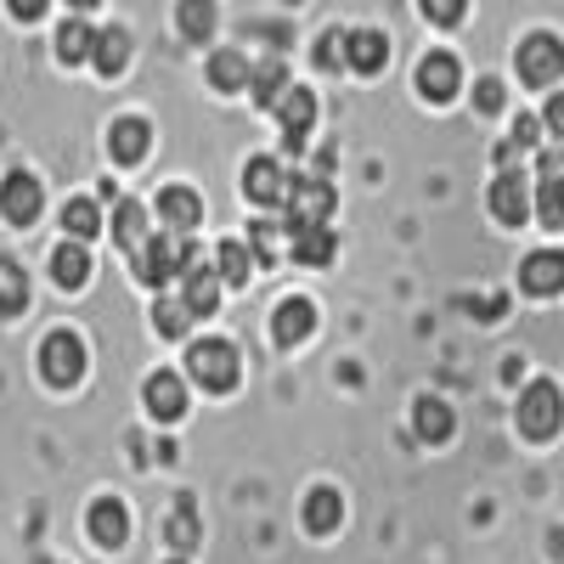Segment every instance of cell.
I'll use <instances>...</instances> for the list:
<instances>
[{"mask_svg":"<svg viewBox=\"0 0 564 564\" xmlns=\"http://www.w3.org/2000/svg\"><path fill=\"white\" fill-rule=\"evenodd\" d=\"M148 412L159 423H175L186 412V384H181V372H153L148 379Z\"/></svg>","mask_w":564,"mask_h":564,"instance_id":"cell-19","label":"cell"},{"mask_svg":"<svg viewBox=\"0 0 564 564\" xmlns=\"http://www.w3.org/2000/svg\"><path fill=\"white\" fill-rule=\"evenodd\" d=\"M159 220L170 238H193V226L204 220V198L193 193V186H164L159 193Z\"/></svg>","mask_w":564,"mask_h":564,"instance_id":"cell-8","label":"cell"},{"mask_svg":"<svg viewBox=\"0 0 564 564\" xmlns=\"http://www.w3.org/2000/svg\"><path fill=\"white\" fill-rule=\"evenodd\" d=\"M85 63H97V74H108V79L124 74V63H130V34H124V29H97Z\"/></svg>","mask_w":564,"mask_h":564,"instance_id":"cell-21","label":"cell"},{"mask_svg":"<svg viewBox=\"0 0 564 564\" xmlns=\"http://www.w3.org/2000/svg\"><path fill=\"white\" fill-rule=\"evenodd\" d=\"M209 85H215V90H243V85H249V63H243L238 52H215V57H209Z\"/></svg>","mask_w":564,"mask_h":564,"instance_id":"cell-30","label":"cell"},{"mask_svg":"<svg viewBox=\"0 0 564 564\" xmlns=\"http://www.w3.org/2000/svg\"><path fill=\"white\" fill-rule=\"evenodd\" d=\"M23 305H29V276L18 260L0 254V316H18Z\"/></svg>","mask_w":564,"mask_h":564,"instance_id":"cell-27","label":"cell"},{"mask_svg":"<svg viewBox=\"0 0 564 564\" xmlns=\"http://www.w3.org/2000/svg\"><path fill=\"white\" fill-rule=\"evenodd\" d=\"M186 372L204 384V390H231L238 384V350H231L226 339H204V345H193L186 350Z\"/></svg>","mask_w":564,"mask_h":564,"instance_id":"cell-5","label":"cell"},{"mask_svg":"<svg viewBox=\"0 0 564 564\" xmlns=\"http://www.w3.org/2000/svg\"><path fill=\"white\" fill-rule=\"evenodd\" d=\"M181 243L186 238H170V231H164V238H148L130 254V271L148 282V289H164L170 276H181Z\"/></svg>","mask_w":564,"mask_h":564,"instance_id":"cell-6","label":"cell"},{"mask_svg":"<svg viewBox=\"0 0 564 564\" xmlns=\"http://www.w3.org/2000/svg\"><path fill=\"white\" fill-rule=\"evenodd\" d=\"M63 226H68L74 243H90V238L102 231V215H97V204H90V198H74V204L63 209Z\"/></svg>","mask_w":564,"mask_h":564,"instance_id":"cell-31","label":"cell"},{"mask_svg":"<svg viewBox=\"0 0 564 564\" xmlns=\"http://www.w3.org/2000/svg\"><path fill=\"white\" fill-rule=\"evenodd\" d=\"M249 271H254V254H249L243 243H231V238H226V243L215 249V276H220V282H231V289H243Z\"/></svg>","mask_w":564,"mask_h":564,"instance_id":"cell-28","label":"cell"},{"mask_svg":"<svg viewBox=\"0 0 564 564\" xmlns=\"http://www.w3.org/2000/svg\"><path fill=\"white\" fill-rule=\"evenodd\" d=\"M536 215H542V226L564 231V153H547V159H542V193H536Z\"/></svg>","mask_w":564,"mask_h":564,"instance_id":"cell-16","label":"cell"},{"mask_svg":"<svg viewBox=\"0 0 564 564\" xmlns=\"http://www.w3.org/2000/svg\"><path fill=\"white\" fill-rule=\"evenodd\" d=\"M108 148H113V159H119V164H141V159H148V148H153L148 119H119V124H113V135H108Z\"/></svg>","mask_w":564,"mask_h":564,"instance_id":"cell-22","label":"cell"},{"mask_svg":"<svg viewBox=\"0 0 564 564\" xmlns=\"http://www.w3.org/2000/svg\"><path fill=\"white\" fill-rule=\"evenodd\" d=\"M90 40H97V29H90V23H79V18L63 23V29H57V57H63V63H85V57H90Z\"/></svg>","mask_w":564,"mask_h":564,"instance_id":"cell-32","label":"cell"},{"mask_svg":"<svg viewBox=\"0 0 564 564\" xmlns=\"http://www.w3.org/2000/svg\"><path fill=\"white\" fill-rule=\"evenodd\" d=\"M475 102H480V113H497V108H502V85H497V79H480V85H475Z\"/></svg>","mask_w":564,"mask_h":564,"instance_id":"cell-38","label":"cell"},{"mask_svg":"<svg viewBox=\"0 0 564 564\" xmlns=\"http://www.w3.org/2000/svg\"><path fill=\"white\" fill-rule=\"evenodd\" d=\"M384 63H390V40H384L379 29H350V34H345V68L379 74Z\"/></svg>","mask_w":564,"mask_h":564,"instance_id":"cell-14","label":"cell"},{"mask_svg":"<svg viewBox=\"0 0 564 564\" xmlns=\"http://www.w3.org/2000/svg\"><path fill=\"white\" fill-rule=\"evenodd\" d=\"M170 542H175V547H193V542H198L193 513H175V520H170Z\"/></svg>","mask_w":564,"mask_h":564,"instance_id":"cell-37","label":"cell"},{"mask_svg":"<svg viewBox=\"0 0 564 564\" xmlns=\"http://www.w3.org/2000/svg\"><path fill=\"white\" fill-rule=\"evenodd\" d=\"M170 564H181V558H170Z\"/></svg>","mask_w":564,"mask_h":564,"instance_id":"cell-44","label":"cell"},{"mask_svg":"<svg viewBox=\"0 0 564 564\" xmlns=\"http://www.w3.org/2000/svg\"><path fill=\"white\" fill-rule=\"evenodd\" d=\"M85 531H90V542H102V547H124V536H130V513H124V502H113V497L90 502Z\"/></svg>","mask_w":564,"mask_h":564,"instance_id":"cell-15","label":"cell"},{"mask_svg":"<svg viewBox=\"0 0 564 564\" xmlns=\"http://www.w3.org/2000/svg\"><path fill=\"white\" fill-rule=\"evenodd\" d=\"M40 204H45V193H40V181H34L29 170H12L7 181H0V215H7V220L34 226Z\"/></svg>","mask_w":564,"mask_h":564,"instance_id":"cell-9","label":"cell"},{"mask_svg":"<svg viewBox=\"0 0 564 564\" xmlns=\"http://www.w3.org/2000/svg\"><path fill=\"white\" fill-rule=\"evenodd\" d=\"M520 289H525V294H536V300L558 294V289H564V254H558V249L531 254V260L520 265Z\"/></svg>","mask_w":564,"mask_h":564,"instance_id":"cell-17","label":"cell"},{"mask_svg":"<svg viewBox=\"0 0 564 564\" xmlns=\"http://www.w3.org/2000/svg\"><path fill=\"white\" fill-rule=\"evenodd\" d=\"M339 520H345V502H339V491H311L305 497V531L311 536H327V531H339Z\"/></svg>","mask_w":564,"mask_h":564,"instance_id":"cell-24","label":"cell"},{"mask_svg":"<svg viewBox=\"0 0 564 564\" xmlns=\"http://www.w3.org/2000/svg\"><path fill=\"white\" fill-rule=\"evenodd\" d=\"M249 90H254V102H260V108H276V102H282V90H289V68H282V57L249 68Z\"/></svg>","mask_w":564,"mask_h":564,"instance_id":"cell-26","label":"cell"},{"mask_svg":"<svg viewBox=\"0 0 564 564\" xmlns=\"http://www.w3.org/2000/svg\"><path fill=\"white\" fill-rule=\"evenodd\" d=\"M316 68H345V34H322L316 40Z\"/></svg>","mask_w":564,"mask_h":564,"instance_id":"cell-36","label":"cell"},{"mask_svg":"<svg viewBox=\"0 0 564 564\" xmlns=\"http://www.w3.org/2000/svg\"><path fill=\"white\" fill-rule=\"evenodd\" d=\"M334 231H327V226H294V260L300 265H327V260H334Z\"/></svg>","mask_w":564,"mask_h":564,"instance_id":"cell-25","label":"cell"},{"mask_svg":"<svg viewBox=\"0 0 564 564\" xmlns=\"http://www.w3.org/2000/svg\"><path fill=\"white\" fill-rule=\"evenodd\" d=\"M153 322H159V334L181 339V334H186V322H193V311H186L181 300H159V305H153Z\"/></svg>","mask_w":564,"mask_h":564,"instance_id":"cell-34","label":"cell"},{"mask_svg":"<svg viewBox=\"0 0 564 564\" xmlns=\"http://www.w3.org/2000/svg\"><path fill=\"white\" fill-rule=\"evenodd\" d=\"M40 372H45V384H52V390L79 384V372H85V345H79V334H68V327L45 334V339H40Z\"/></svg>","mask_w":564,"mask_h":564,"instance_id":"cell-3","label":"cell"},{"mask_svg":"<svg viewBox=\"0 0 564 564\" xmlns=\"http://www.w3.org/2000/svg\"><path fill=\"white\" fill-rule=\"evenodd\" d=\"M547 130H558V135H564V90L547 102Z\"/></svg>","mask_w":564,"mask_h":564,"instance_id":"cell-42","label":"cell"},{"mask_svg":"<svg viewBox=\"0 0 564 564\" xmlns=\"http://www.w3.org/2000/svg\"><path fill=\"white\" fill-rule=\"evenodd\" d=\"M558 74H564V45H558L553 34H531V40L520 45V79L536 85V90H547Z\"/></svg>","mask_w":564,"mask_h":564,"instance_id":"cell-7","label":"cell"},{"mask_svg":"<svg viewBox=\"0 0 564 564\" xmlns=\"http://www.w3.org/2000/svg\"><path fill=\"white\" fill-rule=\"evenodd\" d=\"M558 423H564V395H558V384H547V379L525 384V395H520V435L547 441V435H558Z\"/></svg>","mask_w":564,"mask_h":564,"instance_id":"cell-4","label":"cell"},{"mask_svg":"<svg viewBox=\"0 0 564 564\" xmlns=\"http://www.w3.org/2000/svg\"><path fill=\"white\" fill-rule=\"evenodd\" d=\"M181 305L193 316H215V305H220V276L193 238L181 243Z\"/></svg>","mask_w":564,"mask_h":564,"instance_id":"cell-1","label":"cell"},{"mask_svg":"<svg viewBox=\"0 0 564 564\" xmlns=\"http://www.w3.org/2000/svg\"><path fill=\"white\" fill-rule=\"evenodd\" d=\"M452 406L441 401V395H423L417 406H412V430H417V441H430V446H441V441H452Z\"/></svg>","mask_w":564,"mask_h":564,"instance_id":"cell-20","label":"cell"},{"mask_svg":"<svg viewBox=\"0 0 564 564\" xmlns=\"http://www.w3.org/2000/svg\"><path fill=\"white\" fill-rule=\"evenodd\" d=\"M276 209H282V220H289V231L294 226H327V215H334V186H327L322 175H300Z\"/></svg>","mask_w":564,"mask_h":564,"instance_id":"cell-2","label":"cell"},{"mask_svg":"<svg viewBox=\"0 0 564 564\" xmlns=\"http://www.w3.org/2000/svg\"><path fill=\"white\" fill-rule=\"evenodd\" d=\"M289 186H294V175L282 170L276 159H249V175H243V193H249L254 204L276 209L282 198H289Z\"/></svg>","mask_w":564,"mask_h":564,"instance_id":"cell-12","label":"cell"},{"mask_svg":"<svg viewBox=\"0 0 564 564\" xmlns=\"http://www.w3.org/2000/svg\"><path fill=\"white\" fill-rule=\"evenodd\" d=\"M311 327H316V305L311 300H282L276 316H271V339L276 345H305Z\"/></svg>","mask_w":564,"mask_h":564,"instance_id":"cell-18","label":"cell"},{"mask_svg":"<svg viewBox=\"0 0 564 564\" xmlns=\"http://www.w3.org/2000/svg\"><path fill=\"white\" fill-rule=\"evenodd\" d=\"M249 254H254V260H276V231H271L265 220L254 226V249H249Z\"/></svg>","mask_w":564,"mask_h":564,"instance_id":"cell-39","label":"cell"},{"mask_svg":"<svg viewBox=\"0 0 564 564\" xmlns=\"http://www.w3.org/2000/svg\"><path fill=\"white\" fill-rule=\"evenodd\" d=\"M536 135H542V124L536 119H520V124H513V148H536Z\"/></svg>","mask_w":564,"mask_h":564,"instance_id":"cell-41","label":"cell"},{"mask_svg":"<svg viewBox=\"0 0 564 564\" xmlns=\"http://www.w3.org/2000/svg\"><path fill=\"white\" fill-rule=\"evenodd\" d=\"M276 119H282V135H289V153H300L305 130L316 124V97L300 90V85H289V90H282V102H276Z\"/></svg>","mask_w":564,"mask_h":564,"instance_id":"cell-13","label":"cell"},{"mask_svg":"<svg viewBox=\"0 0 564 564\" xmlns=\"http://www.w3.org/2000/svg\"><path fill=\"white\" fill-rule=\"evenodd\" d=\"M52 276H57V289H85L90 282V254H85V243H57L52 249Z\"/></svg>","mask_w":564,"mask_h":564,"instance_id":"cell-23","label":"cell"},{"mask_svg":"<svg viewBox=\"0 0 564 564\" xmlns=\"http://www.w3.org/2000/svg\"><path fill=\"white\" fill-rule=\"evenodd\" d=\"M181 34L186 40H209L215 34V7L209 0H181Z\"/></svg>","mask_w":564,"mask_h":564,"instance_id":"cell-33","label":"cell"},{"mask_svg":"<svg viewBox=\"0 0 564 564\" xmlns=\"http://www.w3.org/2000/svg\"><path fill=\"white\" fill-rule=\"evenodd\" d=\"M491 215H497L502 226L531 220V186H525L520 170H502V175L491 181Z\"/></svg>","mask_w":564,"mask_h":564,"instance_id":"cell-10","label":"cell"},{"mask_svg":"<svg viewBox=\"0 0 564 564\" xmlns=\"http://www.w3.org/2000/svg\"><path fill=\"white\" fill-rule=\"evenodd\" d=\"M457 85H463V68H457L452 52H430V57L417 63V90H423L430 102H452Z\"/></svg>","mask_w":564,"mask_h":564,"instance_id":"cell-11","label":"cell"},{"mask_svg":"<svg viewBox=\"0 0 564 564\" xmlns=\"http://www.w3.org/2000/svg\"><path fill=\"white\" fill-rule=\"evenodd\" d=\"M74 7H97V0H74Z\"/></svg>","mask_w":564,"mask_h":564,"instance_id":"cell-43","label":"cell"},{"mask_svg":"<svg viewBox=\"0 0 564 564\" xmlns=\"http://www.w3.org/2000/svg\"><path fill=\"white\" fill-rule=\"evenodd\" d=\"M7 7H12V18H23V23H34L45 7H52V0H7Z\"/></svg>","mask_w":564,"mask_h":564,"instance_id":"cell-40","label":"cell"},{"mask_svg":"<svg viewBox=\"0 0 564 564\" xmlns=\"http://www.w3.org/2000/svg\"><path fill=\"white\" fill-rule=\"evenodd\" d=\"M417 7H423V18H430V23L452 29V23H463V12H468V0H417Z\"/></svg>","mask_w":564,"mask_h":564,"instance_id":"cell-35","label":"cell"},{"mask_svg":"<svg viewBox=\"0 0 564 564\" xmlns=\"http://www.w3.org/2000/svg\"><path fill=\"white\" fill-rule=\"evenodd\" d=\"M113 238L135 254L141 243H148V209H141V204H119V215H113Z\"/></svg>","mask_w":564,"mask_h":564,"instance_id":"cell-29","label":"cell"}]
</instances>
